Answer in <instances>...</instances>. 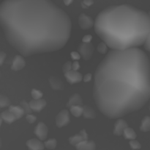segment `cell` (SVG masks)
Masks as SVG:
<instances>
[{
    "instance_id": "10",
    "label": "cell",
    "mask_w": 150,
    "mask_h": 150,
    "mask_svg": "<svg viewBox=\"0 0 150 150\" xmlns=\"http://www.w3.org/2000/svg\"><path fill=\"white\" fill-rule=\"evenodd\" d=\"M30 105L31 109L32 111H35L36 113H39L42 109L45 108L46 106L47 102L43 99H32L29 102Z\"/></svg>"
},
{
    "instance_id": "19",
    "label": "cell",
    "mask_w": 150,
    "mask_h": 150,
    "mask_svg": "<svg viewBox=\"0 0 150 150\" xmlns=\"http://www.w3.org/2000/svg\"><path fill=\"white\" fill-rule=\"evenodd\" d=\"M10 105L11 102L8 97L4 95H0V107L3 108V107H10Z\"/></svg>"
},
{
    "instance_id": "26",
    "label": "cell",
    "mask_w": 150,
    "mask_h": 150,
    "mask_svg": "<svg viewBox=\"0 0 150 150\" xmlns=\"http://www.w3.org/2000/svg\"><path fill=\"white\" fill-rule=\"evenodd\" d=\"M73 63L71 61H67L62 67V71L64 73H67V72L73 70Z\"/></svg>"
},
{
    "instance_id": "7",
    "label": "cell",
    "mask_w": 150,
    "mask_h": 150,
    "mask_svg": "<svg viewBox=\"0 0 150 150\" xmlns=\"http://www.w3.org/2000/svg\"><path fill=\"white\" fill-rule=\"evenodd\" d=\"M64 77H65L67 82L70 83V85L79 83V82H81L82 79H83L81 74L78 71L74 70H71L67 73H64Z\"/></svg>"
},
{
    "instance_id": "3",
    "label": "cell",
    "mask_w": 150,
    "mask_h": 150,
    "mask_svg": "<svg viewBox=\"0 0 150 150\" xmlns=\"http://www.w3.org/2000/svg\"><path fill=\"white\" fill-rule=\"evenodd\" d=\"M98 36L112 50H126L144 45L150 30L149 13L129 5L106 7L95 20Z\"/></svg>"
},
{
    "instance_id": "37",
    "label": "cell",
    "mask_w": 150,
    "mask_h": 150,
    "mask_svg": "<svg viewBox=\"0 0 150 150\" xmlns=\"http://www.w3.org/2000/svg\"><path fill=\"white\" fill-rule=\"evenodd\" d=\"M2 121H3L2 119H1V117L0 116V127H1V124H2Z\"/></svg>"
},
{
    "instance_id": "36",
    "label": "cell",
    "mask_w": 150,
    "mask_h": 150,
    "mask_svg": "<svg viewBox=\"0 0 150 150\" xmlns=\"http://www.w3.org/2000/svg\"><path fill=\"white\" fill-rule=\"evenodd\" d=\"M63 1H64V4H65L66 6H68L73 3V0H63Z\"/></svg>"
},
{
    "instance_id": "33",
    "label": "cell",
    "mask_w": 150,
    "mask_h": 150,
    "mask_svg": "<svg viewBox=\"0 0 150 150\" xmlns=\"http://www.w3.org/2000/svg\"><path fill=\"white\" fill-rule=\"evenodd\" d=\"M6 58V54L4 51H0V66H1L4 63V60Z\"/></svg>"
},
{
    "instance_id": "30",
    "label": "cell",
    "mask_w": 150,
    "mask_h": 150,
    "mask_svg": "<svg viewBox=\"0 0 150 150\" xmlns=\"http://www.w3.org/2000/svg\"><path fill=\"white\" fill-rule=\"evenodd\" d=\"M149 19H150V11L149 13ZM144 47L146 49V51H148L149 52H150V30H149V35H148V38L146 39V42L144 44Z\"/></svg>"
},
{
    "instance_id": "15",
    "label": "cell",
    "mask_w": 150,
    "mask_h": 150,
    "mask_svg": "<svg viewBox=\"0 0 150 150\" xmlns=\"http://www.w3.org/2000/svg\"><path fill=\"white\" fill-rule=\"evenodd\" d=\"M0 116L1 117L2 120L4 121L6 124H10L13 123L16 120H17L16 116H15L9 110L3 111L2 113L0 114Z\"/></svg>"
},
{
    "instance_id": "29",
    "label": "cell",
    "mask_w": 150,
    "mask_h": 150,
    "mask_svg": "<svg viewBox=\"0 0 150 150\" xmlns=\"http://www.w3.org/2000/svg\"><path fill=\"white\" fill-rule=\"evenodd\" d=\"M70 57H71V58L73 59L74 61H76V60H79V59L81 58V55L79 53V51H72L71 53H70Z\"/></svg>"
},
{
    "instance_id": "32",
    "label": "cell",
    "mask_w": 150,
    "mask_h": 150,
    "mask_svg": "<svg viewBox=\"0 0 150 150\" xmlns=\"http://www.w3.org/2000/svg\"><path fill=\"white\" fill-rule=\"evenodd\" d=\"M92 39V36L91 35H86L82 39V42L83 43H90Z\"/></svg>"
},
{
    "instance_id": "22",
    "label": "cell",
    "mask_w": 150,
    "mask_h": 150,
    "mask_svg": "<svg viewBox=\"0 0 150 150\" xmlns=\"http://www.w3.org/2000/svg\"><path fill=\"white\" fill-rule=\"evenodd\" d=\"M150 129V118L145 117L142 121V125H141V129L143 131L149 130Z\"/></svg>"
},
{
    "instance_id": "24",
    "label": "cell",
    "mask_w": 150,
    "mask_h": 150,
    "mask_svg": "<svg viewBox=\"0 0 150 150\" xmlns=\"http://www.w3.org/2000/svg\"><path fill=\"white\" fill-rule=\"evenodd\" d=\"M107 47L108 46H107L106 44H105L103 41H102V42H100L99 44H98V47H97V49H98V51H99L100 54H104L106 53Z\"/></svg>"
},
{
    "instance_id": "31",
    "label": "cell",
    "mask_w": 150,
    "mask_h": 150,
    "mask_svg": "<svg viewBox=\"0 0 150 150\" xmlns=\"http://www.w3.org/2000/svg\"><path fill=\"white\" fill-rule=\"evenodd\" d=\"M92 75L91 73H87L86 74H85L83 77V82H89L92 80Z\"/></svg>"
},
{
    "instance_id": "23",
    "label": "cell",
    "mask_w": 150,
    "mask_h": 150,
    "mask_svg": "<svg viewBox=\"0 0 150 150\" xmlns=\"http://www.w3.org/2000/svg\"><path fill=\"white\" fill-rule=\"evenodd\" d=\"M31 95H32V97L33 99H42V96H43V94L41 91L38 89H33L31 91Z\"/></svg>"
},
{
    "instance_id": "14",
    "label": "cell",
    "mask_w": 150,
    "mask_h": 150,
    "mask_svg": "<svg viewBox=\"0 0 150 150\" xmlns=\"http://www.w3.org/2000/svg\"><path fill=\"white\" fill-rule=\"evenodd\" d=\"M8 110L16 116V119H21L25 114L24 110L20 104L19 105H10Z\"/></svg>"
},
{
    "instance_id": "17",
    "label": "cell",
    "mask_w": 150,
    "mask_h": 150,
    "mask_svg": "<svg viewBox=\"0 0 150 150\" xmlns=\"http://www.w3.org/2000/svg\"><path fill=\"white\" fill-rule=\"evenodd\" d=\"M83 107L82 105H75L70 108V112L75 117H80L83 115Z\"/></svg>"
},
{
    "instance_id": "9",
    "label": "cell",
    "mask_w": 150,
    "mask_h": 150,
    "mask_svg": "<svg viewBox=\"0 0 150 150\" xmlns=\"http://www.w3.org/2000/svg\"><path fill=\"white\" fill-rule=\"evenodd\" d=\"M48 126L42 121L39 122L35 126V133L40 140H44L47 137L48 134Z\"/></svg>"
},
{
    "instance_id": "16",
    "label": "cell",
    "mask_w": 150,
    "mask_h": 150,
    "mask_svg": "<svg viewBox=\"0 0 150 150\" xmlns=\"http://www.w3.org/2000/svg\"><path fill=\"white\" fill-rule=\"evenodd\" d=\"M83 115L84 119H94L96 117V113H95V110L90 107V106L84 105L83 106Z\"/></svg>"
},
{
    "instance_id": "5",
    "label": "cell",
    "mask_w": 150,
    "mask_h": 150,
    "mask_svg": "<svg viewBox=\"0 0 150 150\" xmlns=\"http://www.w3.org/2000/svg\"><path fill=\"white\" fill-rule=\"evenodd\" d=\"M56 125L58 127H62L69 124L70 122V112L66 109L62 110L56 116Z\"/></svg>"
},
{
    "instance_id": "13",
    "label": "cell",
    "mask_w": 150,
    "mask_h": 150,
    "mask_svg": "<svg viewBox=\"0 0 150 150\" xmlns=\"http://www.w3.org/2000/svg\"><path fill=\"white\" fill-rule=\"evenodd\" d=\"M82 104H83V101H82L81 96L79 94H74L69 98L66 106L68 108H70L73 106L82 105Z\"/></svg>"
},
{
    "instance_id": "2",
    "label": "cell",
    "mask_w": 150,
    "mask_h": 150,
    "mask_svg": "<svg viewBox=\"0 0 150 150\" xmlns=\"http://www.w3.org/2000/svg\"><path fill=\"white\" fill-rule=\"evenodd\" d=\"M0 26L7 42L23 57L61 49L72 29L68 15L51 0H4Z\"/></svg>"
},
{
    "instance_id": "35",
    "label": "cell",
    "mask_w": 150,
    "mask_h": 150,
    "mask_svg": "<svg viewBox=\"0 0 150 150\" xmlns=\"http://www.w3.org/2000/svg\"><path fill=\"white\" fill-rule=\"evenodd\" d=\"M72 66H73V70L74 71H78L80 69V64H79V63L78 62V60H76V61L73 62Z\"/></svg>"
},
{
    "instance_id": "1",
    "label": "cell",
    "mask_w": 150,
    "mask_h": 150,
    "mask_svg": "<svg viewBox=\"0 0 150 150\" xmlns=\"http://www.w3.org/2000/svg\"><path fill=\"white\" fill-rule=\"evenodd\" d=\"M93 97L103 115L117 119L150 100V62L139 48L111 50L94 76Z\"/></svg>"
},
{
    "instance_id": "38",
    "label": "cell",
    "mask_w": 150,
    "mask_h": 150,
    "mask_svg": "<svg viewBox=\"0 0 150 150\" xmlns=\"http://www.w3.org/2000/svg\"><path fill=\"white\" fill-rule=\"evenodd\" d=\"M0 76H1V72H0Z\"/></svg>"
},
{
    "instance_id": "20",
    "label": "cell",
    "mask_w": 150,
    "mask_h": 150,
    "mask_svg": "<svg viewBox=\"0 0 150 150\" xmlns=\"http://www.w3.org/2000/svg\"><path fill=\"white\" fill-rule=\"evenodd\" d=\"M123 135H124L125 138H127V139H133L136 138V132L132 128L129 127V126L125 129Z\"/></svg>"
},
{
    "instance_id": "34",
    "label": "cell",
    "mask_w": 150,
    "mask_h": 150,
    "mask_svg": "<svg viewBox=\"0 0 150 150\" xmlns=\"http://www.w3.org/2000/svg\"><path fill=\"white\" fill-rule=\"evenodd\" d=\"M56 144L55 139H50L49 141L45 143V145L48 147H54Z\"/></svg>"
},
{
    "instance_id": "21",
    "label": "cell",
    "mask_w": 150,
    "mask_h": 150,
    "mask_svg": "<svg viewBox=\"0 0 150 150\" xmlns=\"http://www.w3.org/2000/svg\"><path fill=\"white\" fill-rule=\"evenodd\" d=\"M20 105L23 107V109L24 110L25 114L26 115L31 114V113H32V110L31 109L30 105H29V103L26 101H25V100H22V101H21Z\"/></svg>"
},
{
    "instance_id": "28",
    "label": "cell",
    "mask_w": 150,
    "mask_h": 150,
    "mask_svg": "<svg viewBox=\"0 0 150 150\" xmlns=\"http://www.w3.org/2000/svg\"><path fill=\"white\" fill-rule=\"evenodd\" d=\"M26 119L29 124H33L37 120V117L34 115H32V113L31 114H27L26 116Z\"/></svg>"
},
{
    "instance_id": "12",
    "label": "cell",
    "mask_w": 150,
    "mask_h": 150,
    "mask_svg": "<svg viewBox=\"0 0 150 150\" xmlns=\"http://www.w3.org/2000/svg\"><path fill=\"white\" fill-rule=\"evenodd\" d=\"M49 84L50 86L52 89L55 91H62L64 88V85L61 79L57 77V76H51L49 77Z\"/></svg>"
},
{
    "instance_id": "8",
    "label": "cell",
    "mask_w": 150,
    "mask_h": 150,
    "mask_svg": "<svg viewBox=\"0 0 150 150\" xmlns=\"http://www.w3.org/2000/svg\"><path fill=\"white\" fill-rule=\"evenodd\" d=\"M25 66H26V61L23 58V56H22L21 54H17L15 56L12 62L11 69L15 71H18L23 69Z\"/></svg>"
},
{
    "instance_id": "11",
    "label": "cell",
    "mask_w": 150,
    "mask_h": 150,
    "mask_svg": "<svg viewBox=\"0 0 150 150\" xmlns=\"http://www.w3.org/2000/svg\"><path fill=\"white\" fill-rule=\"evenodd\" d=\"M127 127H128V124L125 120L121 118L117 119V121L114 124V133L117 135H121Z\"/></svg>"
},
{
    "instance_id": "27",
    "label": "cell",
    "mask_w": 150,
    "mask_h": 150,
    "mask_svg": "<svg viewBox=\"0 0 150 150\" xmlns=\"http://www.w3.org/2000/svg\"><path fill=\"white\" fill-rule=\"evenodd\" d=\"M94 4L93 0H83L81 2V7L83 8H88Z\"/></svg>"
},
{
    "instance_id": "39",
    "label": "cell",
    "mask_w": 150,
    "mask_h": 150,
    "mask_svg": "<svg viewBox=\"0 0 150 150\" xmlns=\"http://www.w3.org/2000/svg\"><path fill=\"white\" fill-rule=\"evenodd\" d=\"M0 109H1V107H0Z\"/></svg>"
},
{
    "instance_id": "18",
    "label": "cell",
    "mask_w": 150,
    "mask_h": 150,
    "mask_svg": "<svg viewBox=\"0 0 150 150\" xmlns=\"http://www.w3.org/2000/svg\"><path fill=\"white\" fill-rule=\"evenodd\" d=\"M27 145L31 149H40L42 148V144L37 139L29 140L27 142Z\"/></svg>"
},
{
    "instance_id": "25",
    "label": "cell",
    "mask_w": 150,
    "mask_h": 150,
    "mask_svg": "<svg viewBox=\"0 0 150 150\" xmlns=\"http://www.w3.org/2000/svg\"><path fill=\"white\" fill-rule=\"evenodd\" d=\"M82 139H84L83 138V137L82 136L81 134L79 132V134H78V135H74V136L71 137V138H70V141L72 143V144H77V143H79L81 141Z\"/></svg>"
},
{
    "instance_id": "6",
    "label": "cell",
    "mask_w": 150,
    "mask_h": 150,
    "mask_svg": "<svg viewBox=\"0 0 150 150\" xmlns=\"http://www.w3.org/2000/svg\"><path fill=\"white\" fill-rule=\"evenodd\" d=\"M79 24L82 29H89L95 24V21L88 15L81 13L79 17Z\"/></svg>"
},
{
    "instance_id": "4",
    "label": "cell",
    "mask_w": 150,
    "mask_h": 150,
    "mask_svg": "<svg viewBox=\"0 0 150 150\" xmlns=\"http://www.w3.org/2000/svg\"><path fill=\"white\" fill-rule=\"evenodd\" d=\"M78 51L83 60H89L93 54L94 46L91 43L82 42L79 45Z\"/></svg>"
}]
</instances>
